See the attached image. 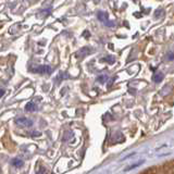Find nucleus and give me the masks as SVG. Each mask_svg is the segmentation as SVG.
Returning <instances> with one entry per match:
<instances>
[{
  "instance_id": "f257e3e1",
  "label": "nucleus",
  "mask_w": 174,
  "mask_h": 174,
  "mask_svg": "<svg viewBox=\"0 0 174 174\" xmlns=\"http://www.w3.org/2000/svg\"><path fill=\"white\" fill-rule=\"evenodd\" d=\"M97 17L100 22H102V24H105L106 26H109V27H113L114 26V22L109 20V15L108 13L103 11H99L97 13Z\"/></svg>"
},
{
  "instance_id": "f03ea898",
  "label": "nucleus",
  "mask_w": 174,
  "mask_h": 174,
  "mask_svg": "<svg viewBox=\"0 0 174 174\" xmlns=\"http://www.w3.org/2000/svg\"><path fill=\"white\" fill-rule=\"evenodd\" d=\"M31 72L33 73H38V74H50L52 72L51 66H38L36 68L32 69Z\"/></svg>"
},
{
  "instance_id": "7ed1b4c3",
  "label": "nucleus",
  "mask_w": 174,
  "mask_h": 174,
  "mask_svg": "<svg viewBox=\"0 0 174 174\" xmlns=\"http://www.w3.org/2000/svg\"><path fill=\"white\" fill-rule=\"evenodd\" d=\"M15 123L19 126H23V127H31L33 125V121L27 119V118H19L15 120Z\"/></svg>"
},
{
  "instance_id": "20e7f679",
  "label": "nucleus",
  "mask_w": 174,
  "mask_h": 174,
  "mask_svg": "<svg viewBox=\"0 0 174 174\" xmlns=\"http://www.w3.org/2000/svg\"><path fill=\"white\" fill-rule=\"evenodd\" d=\"M90 53V49L88 48V47H86V48H82L81 50H78V51L75 53V57L78 59V60H82L85 56H87V54Z\"/></svg>"
},
{
  "instance_id": "39448f33",
  "label": "nucleus",
  "mask_w": 174,
  "mask_h": 174,
  "mask_svg": "<svg viewBox=\"0 0 174 174\" xmlns=\"http://www.w3.org/2000/svg\"><path fill=\"white\" fill-rule=\"evenodd\" d=\"M25 110L26 111H36L37 110V106L35 105V102H33V101H31V102H27L25 106Z\"/></svg>"
},
{
  "instance_id": "423d86ee",
  "label": "nucleus",
  "mask_w": 174,
  "mask_h": 174,
  "mask_svg": "<svg viewBox=\"0 0 174 174\" xmlns=\"http://www.w3.org/2000/svg\"><path fill=\"white\" fill-rule=\"evenodd\" d=\"M145 162V160H140V161H138V162L137 163H134V164H132V166H130L129 168H126L125 170H124V171H131V170H133V169H135V168H137V166H142V164H143V163Z\"/></svg>"
},
{
  "instance_id": "0eeeda50",
  "label": "nucleus",
  "mask_w": 174,
  "mask_h": 174,
  "mask_svg": "<svg viewBox=\"0 0 174 174\" xmlns=\"http://www.w3.org/2000/svg\"><path fill=\"white\" fill-rule=\"evenodd\" d=\"M162 80H163V74L162 73L158 72V73H156V74L154 75V81L156 82V83H160Z\"/></svg>"
},
{
  "instance_id": "6e6552de",
  "label": "nucleus",
  "mask_w": 174,
  "mask_h": 174,
  "mask_svg": "<svg viewBox=\"0 0 174 174\" xmlns=\"http://www.w3.org/2000/svg\"><path fill=\"white\" fill-rule=\"evenodd\" d=\"M12 164L17 166V168H21L23 166V161L21 159H19V158H15V159L12 160Z\"/></svg>"
},
{
  "instance_id": "1a4fd4ad",
  "label": "nucleus",
  "mask_w": 174,
  "mask_h": 174,
  "mask_svg": "<svg viewBox=\"0 0 174 174\" xmlns=\"http://www.w3.org/2000/svg\"><path fill=\"white\" fill-rule=\"evenodd\" d=\"M108 80V76L107 75H99L97 77V81L99 83H106V81Z\"/></svg>"
},
{
  "instance_id": "9d476101",
  "label": "nucleus",
  "mask_w": 174,
  "mask_h": 174,
  "mask_svg": "<svg viewBox=\"0 0 174 174\" xmlns=\"http://www.w3.org/2000/svg\"><path fill=\"white\" fill-rule=\"evenodd\" d=\"M103 61H106V62L112 64V63H114V58L113 57H107V58H105V59H103Z\"/></svg>"
},
{
  "instance_id": "9b49d317",
  "label": "nucleus",
  "mask_w": 174,
  "mask_h": 174,
  "mask_svg": "<svg viewBox=\"0 0 174 174\" xmlns=\"http://www.w3.org/2000/svg\"><path fill=\"white\" fill-rule=\"evenodd\" d=\"M3 95H5V89H2V88H0V98L2 97Z\"/></svg>"
},
{
  "instance_id": "f8f14e48",
  "label": "nucleus",
  "mask_w": 174,
  "mask_h": 174,
  "mask_svg": "<svg viewBox=\"0 0 174 174\" xmlns=\"http://www.w3.org/2000/svg\"><path fill=\"white\" fill-rule=\"evenodd\" d=\"M95 1H96V2H99V1H100V0H95Z\"/></svg>"
}]
</instances>
